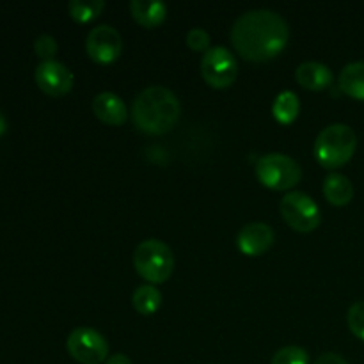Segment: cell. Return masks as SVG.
Segmentation results:
<instances>
[{
  "label": "cell",
  "mask_w": 364,
  "mask_h": 364,
  "mask_svg": "<svg viewBox=\"0 0 364 364\" xmlns=\"http://www.w3.org/2000/svg\"><path fill=\"white\" fill-rule=\"evenodd\" d=\"M290 38L287 20L270 9H251L231 27V43L244 59L265 63L279 55Z\"/></svg>",
  "instance_id": "cell-1"
},
{
  "label": "cell",
  "mask_w": 364,
  "mask_h": 364,
  "mask_svg": "<svg viewBox=\"0 0 364 364\" xmlns=\"http://www.w3.org/2000/svg\"><path fill=\"white\" fill-rule=\"evenodd\" d=\"M180 116V100L164 85H149L142 89L132 105V119L135 127L149 135H162L173 130Z\"/></svg>",
  "instance_id": "cell-2"
},
{
  "label": "cell",
  "mask_w": 364,
  "mask_h": 364,
  "mask_svg": "<svg viewBox=\"0 0 364 364\" xmlns=\"http://www.w3.org/2000/svg\"><path fill=\"white\" fill-rule=\"evenodd\" d=\"M358 148V135L348 124L334 123L323 128L315 141L316 160L326 169H338L354 156Z\"/></svg>",
  "instance_id": "cell-3"
},
{
  "label": "cell",
  "mask_w": 364,
  "mask_h": 364,
  "mask_svg": "<svg viewBox=\"0 0 364 364\" xmlns=\"http://www.w3.org/2000/svg\"><path fill=\"white\" fill-rule=\"evenodd\" d=\"M134 265L139 276L151 284L164 283L174 269V256L169 245L159 238H148L135 247Z\"/></svg>",
  "instance_id": "cell-4"
},
{
  "label": "cell",
  "mask_w": 364,
  "mask_h": 364,
  "mask_svg": "<svg viewBox=\"0 0 364 364\" xmlns=\"http://www.w3.org/2000/svg\"><path fill=\"white\" fill-rule=\"evenodd\" d=\"M259 183L274 191H290L301 181L302 171L297 160L284 153H269L256 162Z\"/></svg>",
  "instance_id": "cell-5"
},
{
  "label": "cell",
  "mask_w": 364,
  "mask_h": 364,
  "mask_svg": "<svg viewBox=\"0 0 364 364\" xmlns=\"http://www.w3.org/2000/svg\"><path fill=\"white\" fill-rule=\"evenodd\" d=\"M279 210L284 223L291 230L301 231V233H309V231L316 230L320 220H322L320 208L315 199L301 191H291L284 194L281 199Z\"/></svg>",
  "instance_id": "cell-6"
},
{
  "label": "cell",
  "mask_w": 364,
  "mask_h": 364,
  "mask_svg": "<svg viewBox=\"0 0 364 364\" xmlns=\"http://www.w3.org/2000/svg\"><path fill=\"white\" fill-rule=\"evenodd\" d=\"M71 358L80 364H102L109 359V343L105 336L92 327H75L66 340Z\"/></svg>",
  "instance_id": "cell-7"
},
{
  "label": "cell",
  "mask_w": 364,
  "mask_h": 364,
  "mask_svg": "<svg viewBox=\"0 0 364 364\" xmlns=\"http://www.w3.org/2000/svg\"><path fill=\"white\" fill-rule=\"evenodd\" d=\"M201 75L212 87H230L238 77V60L226 46H212L201 59Z\"/></svg>",
  "instance_id": "cell-8"
},
{
  "label": "cell",
  "mask_w": 364,
  "mask_h": 364,
  "mask_svg": "<svg viewBox=\"0 0 364 364\" xmlns=\"http://www.w3.org/2000/svg\"><path fill=\"white\" fill-rule=\"evenodd\" d=\"M85 52L95 63H114L123 52V38L112 25L100 23L89 31L85 38Z\"/></svg>",
  "instance_id": "cell-9"
},
{
  "label": "cell",
  "mask_w": 364,
  "mask_h": 364,
  "mask_svg": "<svg viewBox=\"0 0 364 364\" xmlns=\"http://www.w3.org/2000/svg\"><path fill=\"white\" fill-rule=\"evenodd\" d=\"M34 78L38 87L45 95L55 96V98L68 95L73 87V73L70 68L55 59L41 60L36 68Z\"/></svg>",
  "instance_id": "cell-10"
},
{
  "label": "cell",
  "mask_w": 364,
  "mask_h": 364,
  "mask_svg": "<svg viewBox=\"0 0 364 364\" xmlns=\"http://www.w3.org/2000/svg\"><path fill=\"white\" fill-rule=\"evenodd\" d=\"M274 230L267 223H249L238 231L237 245L245 256H259L274 244Z\"/></svg>",
  "instance_id": "cell-11"
},
{
  "label": "cell",
  "mask_w": 364,
  "mask_h": 364,
  "mask_svg": "<svg viewBox=\"0 0 364 364\" xmlns=\"http://www.w3.org/2000/svg\"><path fill=\"white\" fill-rule=\"evenodd\" d=\"M92 112L96 114L100 121L107 124H114V127L123 124L128 117L127 105L121 100V96L110 91H103L95 96V100H92Z\"/></svg>",
  "instance_id": "cell-12"
},
{
  "label": "cell",
  "mask_w": 364,
  "mask_h": 364,
  "mask_svg": "<svg viewBox=\"0 0 364 364\" xmlns=\"http://www.w3.org/2000/svg\"><path fill=\"white\" fill-rule=\"evenodd\" d=\"M333 71L329 66L323 63H316V60H306V63L299 64L295 70V80L306 89L311 91H322L333 84Z\"/></svg>",
  "instance_id": "cell-13"
},
{
  "label": "cell",
  "mask_w": 364,
  "mask_h": 364,
  "mask_svg": "<svg viewBox=\"0 0 364 364\" xmlns=\"http://www.w3.org/2000/svg\"><path fill=\"white\" fill-rule=\"evenodd\" d=\"M130 13L139 25L153 28L167 16V6L160 0H132Z\"/></svg>",
  "instance_id": "cell-14"
},
{
  "label": "cell",
  "mask_w": 364,
  "mask_h": 364,
  "mask_svg": "<svg viewBox=\"0 0 364 364\" xmlns=\"http://www.w3.org/2000/svg\"><path fill=\"white\" fill-rule=\"evenodd\" d=\"M323 196L334 206H345L354 198V185L345 174L331 171L323 180Z\"/></svg>",
  "instance_id": "cell-15"
},
{
  "label": "cell",
  "mask_w": 364,
  "mask_h": 364,
  "mask_svg": "<svg viewBox=\"0 0 364 364\" xmlns=\"http://www.w3.org/2000/svg\"><path fill=\"white\" fill-rule=\"evenodd\" d=\"M340 89L350 98L364 102V60H355L341 70Z\"/></svg>",
  "instance_id": "cell-16"
},
{
  "label": "cell",
  "mask_w": 364,
  "mask_h": 364,
  "mask_svg": "<svg viewBox=\"0 0 364 364\" xmlns=\"http://www.w3.org/2000/svg\"><path fill=\"white\" fill-rule=\"evenodd\" d=\"M299 110H301V103H299V96L294 91L279 92L272 103L274 117L283 124L294 123L295 117L299 116Z\"/></svg>",
  "instance_id": "cell-17"
},
{
  "label": "cell",
  "mask_w": 364,
  "mask_h": 364,
  "mask_svg": "<svg viewBox=\"0 0 364 364\" xmlns=\"http://www.w3.org/2000/svg\"><path fill=\"white\" fill-rule=\"evenodd\" d=\"M132 302H134V308L137 309V313L153 315L162 304V294L155 284H142L134 291Z\"/></svg>",
  "instance_id": "cell-18"
},
{
  "label": "cell",
  "mask_w": 364,
  "mask_h": 364,
  "mask_svg": "<svg viewBox=\"0 0 364 364\" xmlns=\"http://www.w3.org/2000/svg\"><path fill=\"white\" fill-rule=\"evenodd\" d=\"M103 9H105V2L103 0H71L68 4L70 16L75 21H80V23L92 21L95 18H98L102 14Z\"/></svg>",
  "instance_id": "cell-19"
},
{
  "label": "cell",
  "mask_w": 364,
  "mask_h": 364,
  "mask_svg": "<svg viewBox=\"0 0 364 364\" xmlns=\"http://www.w3.org/2000/svg\"><path fill=\"white\" fill-rule=\"evenodd\" d=\"M270 364H309V354L306 348L297 347V345H288V347L279 348L272 355Z\"/></svg>",
  "instance_id": "cell-20"
},
{
  "label": "cell",
  "mask_w": 364,
  "mask_h": 364,
  "mask_svg": "<svg viewBox=\"0 0 364 364\" xmlns=\"http://www.w3.org/2000/svg\"><path fill=\"white\" fill-rule=\"evenodd\" d=\"M347 322L350 331L354 333V336H358L359 340L364 341V301L354 302L348 308Z\"/></svg>",
  "instance_id": "cell-21"
},
{
  "label": "cell",
  "mask_w": 364,
  "mask_h": 364,
  "mask_svg": "<svg viewBox=\"0 0 364 364\" xmlns=\"http://www.w3.org/2000/svg\"><path fill=\"white\" fill-rule=\"evenodd\" d=\"M57 48H59V46H57V41H55V38H53V36L41 34V36H38V38H36L34 50L43 60H52L53 55L57 53Z\"/></svg>",
  "instance_id": "cell-22"
},
{
  "label": "cell",
  "mask_w": 364,
  "mask_h": 364,
  "mask_svg": "<svg viewBox=\"0 0 364 364\" xmlns=\"http://www.w3.org/2000/svg\"><path fill=\"white\" fill-rule=\"evenodd\" d=\"M187 45L196 52H208L210 50V34L201 27H194L187 32Z\"/></svg>",
  "instance_id": "cell-23"
},
{
  "label": "cell",
  "mask_w": 364,
  "mask_h": 364,
  "mask_svg": "<svg viewBox=\"0 0 364 364\" xmlns=\"http://www.w3.org/2000/svg\"><path fill=\"white\" fill-rule=\"evenodd\" d=\"M313 364H348L347 359L341 358L340 354H334V352H326V354L318 355Z\"/></svg>",
  "instance_id": "cell-24"
},
{
  "label": "cell",
  "mask_w": 364,
  "mask_h": 364,
  "mask_svg": "<svg viewBox=\"0 0 364 364\" xmlns=\"http://www.w3.org/2000/svg\"><path fill=\"white\" fill-rule=\"evenodd\" d=\"M105 364H132V361H130V358H128V355L114 354V355H110L109 359H107Z\"/></svg>",
  "instance_id": "cell-25"
},
{
  "label": "cell",
  "mask_w": 364,
  "mask_h": 364,
  "mask_svg": "<svg viewBox=\"0 0 364 364\" xmlns=\"http://www.w3.org/2000/svg\"><path fill=\"white\" fill-rule=\"evenodd\" d=\"M6 130H7V119L2 114V110H0V135L6 134Z\"/></svg>",
  "instance_id": "cell-26"
}]
</instances>
